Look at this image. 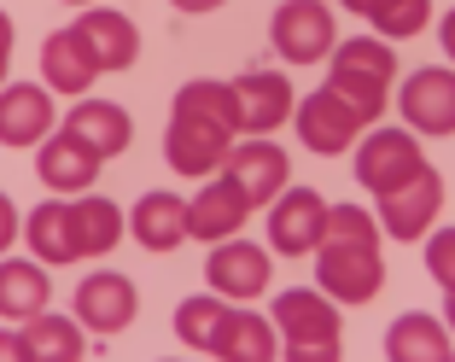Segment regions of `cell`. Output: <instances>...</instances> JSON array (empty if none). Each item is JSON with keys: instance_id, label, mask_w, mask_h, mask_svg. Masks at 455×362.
Instances as JSON below:
<instances>
[{"instance_id": "d4e9b609", "label": "cell", "mask_w": 455, "mask_h": 362, "mask_svg": "<svg viewBox=\"0 0 455 362\" xmlns=\"http://www.w3.org/2000/svg\"><path fill=\"white\" fill-rule=\"evenodd\" d=\"M18 345H24V362H82V327L70 322V316L41 310V316L24 322Z\"/></svg>"}, {"instance_id": "9a60e30c", "label": "cell", "mask_w": 455, "mask_h": 362, "mask_svg": "<svg viewBox=\"0 0 455 362\" xmlns=\"http://www.w3.org/2000/svg\"><path fill=\"white\" fill-rule=\"evenodd\" d=\"M268 322H275V334L286 345H327V339H339V310L322 293H281L275 310H268Z\"/></svg>"}, {"instance_id": "5b68a950", "label": "cell", "mask_w": 455, "mask_h": 362, "mask_svg": "<svg viewBox=\"0 0 455 362\" xmlns=\"http://www.w3.org/2000/svg\"><path fill=\"white\" fill-rule=\"evenodd\" d=\"M327 229V199L315 188H286L281 199L268 205V245L281 257H304L322 245Z\"/></svg>"}, {"instance_id": "e575fe53", "label": "cell", "mask_w": 455, "mask_h": 362, "mask_svg": "<svg viewBox=\"0 0 455 362\" xmlns=\"http://www.w3.org/2000/svg\"><path fill=\"white\" fill-rule=\"evenodd\" d=\"M18 240V205L0 193V257H6V245Z\"/></svg>"}, {"instance_id": "f1b7e54d", "label": "cell", "mask_w": 455, "mask_h": 362, "mask_svg": "<svg viewBox=\"0 0 455 362\" xmlns=\"http://www.w3.org/2000/svg\"><path fill=\"white\" fill-rule=\"evenodd\" d=\"M368 24L379 41H409L432 24V0H374L368 6Z\"/></svg>"}, {"instance_id": "60d3db41", "label": "cell", "mask_w": 455, "mask_h": 362, "mask_svg": "<svg viewBox=\"0 0 455 362\" xmlns=\"http://www.w3.org/2000/svg\"><path fill=\"white\" fill-rule=\"evenodd\" d=\"M339 6H345V12H362V18H368V6H374V0H339Z\"/></svg>"}, {"instance_id": "d6a6232c", "label": "cell", "mask_w": 455, "mask_h": 362, "mask_svg": "<svg viewBox=\"0 0 455 362\" xmlns=\"http://www.w3.org/2000/svg\"><path fill=\"white\" fill-rule=\"evenodd\" d=\"M427 269H432V281H438L443 293H455V229H438V234H432Z\"/></svg>"}, {"instance_id": "74e56055", "label": "cell", "mask_w": 455, "mask_h": 362, "mask_svg": "<svg viewBox=\"0 0 455 362\" xmlns=\"http://www.w3.org/2000/svg\"><path fill=\"white\" fill-rule=\"evenodd\" d=\"M438 41H443V53L455 59V6H450V12H443V24H438Z\"/></svg>"}, {"instance_id": "ba28073f", "label": "cell", "mask_w": 455, "mask_h": 362, "mask_svg": "<svg viewBox=\"0 0 455 362\" xmlns=\"http://www.w3.org/2000/svg\"><path fill=\"white\" fill-rule=\"evenodd\" d=\"M438 205H443V181L438 170H420L415 181H403L397 193H379V234H391V240H420V234L438 222Z\"/></svg>"}, {"instance_id": "d590c367", "label": "cell", "mask_w": 455, "mask_h": 362, "mask_svg": "<svg viewBox=\"0 0 455 362\" xmlns=\"http://www.w3.org/2000/svg\"><path fill=\"white\" fill-rule=\"evenodd\" d=\"M6 65H12V18L0 12V82H6Z\"/></svg>"}, {"instance_id": "e0dca14e", "label": "cell", "mask_w": 455, "mask_h": 362, "mask_svg": "<svg viewBox=\"0 0 455 362\" xmlns=\"http://www.w3.org/2000/svg\"><path fill=\"white\" fill-rule=\"evenodd\" d=\"M65 134H76L82 147L106 164V158H117V152H129L134 123H129V111L111 106V100H76V106H70V117H65Z\"/></svg>"}, {"instance_id": "6da1fadb", "label": "cell", "mask_w": 455, "mask_h": 362, "mask_svg": "<svg viewBox=\"0 0 455 362\" xmlns=\"http://www.w3.org/2000/svg\"><path fill=\"white\" fill-rule=\"evenodd\" d=\"M315 281H322V298H333V304H368V298L386 286L379 245L322 240L315 245Z\"/></svg>"}, {"instance_id": "836d02e7", "label": "cell", "mask_w": 455, "mask_h": 362, "mask_svg": "<svg viewBox=\"0 0 455 362\" xmlns=\"http://www.w3.org/2000/svg\"><path fill=\"white\" fill-rule=\"evenodd\" d=\"M286 362H339V339H327V345H286Z\"/></svg>"}, {"instance_id": "44dd1931", "label": "cell", "mask_w": 455, "mask_h": 362, "mask_svg": "<svg viewBox=\"0 0 455 362\" xmlns=\"http://www.w3.org/2000/svg\"><path fill=\"white\" fill-rule=\"evenodd\" d=\"M123 222H129V234L147 252H175V245L188 240V199L181 193H147Z\"/></svg>"}, {"instance_id": "9c48e42d", "label": "cell", "mask_w": 455, "mask_h": 362, "mask_svg": "<svg viewBox=\"0 0 455 362\" xmlns=\"http://www.w3.org/2000/svg\"><path fill=\"white\" fill-rule=\"evenodd\" d=\"M292 129H298V141H304L309 152L339 158V152H350V141L362 134V117L345 106V100H333V88H315V94H304V106H292Z\"/></svg>"}, {"instance_id": "d6986e66", "label": "cell", "mask_w": 455, "mask_h": 362, "mask_svg": "<svg viewBox=\"0 0 455 362\" xmlns=\"http://www.w3.org/2000/svg\"><path fill=\"white\" fill-rule=\"evenodd\" d=\"M70 29L88 41V53H94L100 76H106V70H129L134 53H140V29H134L123 12H106V6H88V12H82Z\"/></svg>"}, {"instance_id": "8d00e7d4", "label": "cell", "mask_w": 455, "mask_h": 362, "mask_svg": "<svg viewBox=\"0 0 455 362\" xmlns=\"http://www.w3.org/2000/svg\"><path fill=\"white\" fill-rule=\"evenodd\" d=\"M0 362H24V345H18L12 327H0Z\"/></svg>"}, {"instance_id": "2e32d148", "label": "cell", "mask_w": 455, "mask_h": 362, "mask_svg": "<svg viewBox=\"0 0 455 362\" xmlns=\"http://www.w3.org/2000/svg\"><path fill=\"white\" fill-rule=\"evenodd\" d=\"M204 275H211L216 298H257L268 286V252L251 240H222L204 263Z\"/></svg>"}, {"instance_id": "ab89813d", "label": "cell", "mask_w": 455, "mask_h": 362, "mask_svg": "<svg viewBox=\"0 0 455 362\" xmlns=\"http://www.w3.org/2000/svg\"><path fill=\"white\" fill-rule=\"evenodd\" d=\"M443 327H450V334H455V293L443 298Z\"/></svg>"}, {"instance_id": "4fadbf2b", "label": "cell", "mask_w": 455, "mask_h": 362, "mask_svg": "<svg viewBox=\"0 0 455 362\" xmlns=\"http://www.w3.org/2000/svg\"><path fill=\"white\" fill-rule=\"evenodd\" d=\"M228 147H234V129H216V123H181V117H170V134H164V158H170L175 175H211V170H222Z\"/></svg>"}, {"instance_id": "ffe728a7", "label": "cell", "mask_w": 455, "mask_h": 362, "mask_svg": "<svg viewBox=\"0 0 455 362\" xmlns=\"http://www.w3.org/2000/svg\"><path fill=\"white\" fill-rule=\"evenodd\" d=\"M41 76H47V94H88L94 88V76H100V65H94V53H88V41L76 36V29H53V36L41 41Z\"/></svg>"}, {"instance_id": "ac0fdd59", "label": "cell", "mask_w": 455, "mask_h": 362, "mask_svg": "<svg viewBox=\"0 0 455 362\" xmlns=\"http://www.w3.org/2000/svg\"><path fill=\"white\" fill-rule=\"evenodd\" d=\"M24 240H29V252H36L41 269L76 263V257H82V240H76V211H70V199L36 205V211L24 216Z\"/></svg>"}, {"instance_id": "f35d334b", "label": "cell", "mask_w": 455, "mask_h": 362, "mask_svg": "<svg viewBox=\"0 0 455 362\" xmlns=\"http://www.w3.org/2000/svg\"><path fill=\"white\" fill-rule=\"evenodd\" d=\"M175 12H216V6H228V0H170Z\"/></svg>"}, {"instance_id": "7402d4cb", "label": "cell", "mask_w": 455, "mask_h": 362, "mask_svg": "<svg viewBox=\"0 0 455 362\" xmlns=\"http://www.w3.org/2000/svg\"><path fill=\"white\" fill-rule=\"evenodd\" d=\"M53 298V281L36 257H0V316L6 322H29Z\"/></svg>"}, {"instance_id": "1f68e13d", "label": "cell", "mask_w": 455, "mask_h": 362, "mask_svg": "<svg viewBox=\"0 0 455 362\" xmlns=\"http://www.w3.org/2000/svg\"><path fill=\"white\" fill-rule=\"evenodd\" d=\"M322 240H350V245H379V222L362 205H327Z\"/></svg>"}, {"instance_id": "7bdbcfd3", "label": "cell", "mask_w": 455, "mask_h": 362, "mask_svg": "<svg viewBox=\"0 0 455 362\" xmlns=\"http://www.w3.org/2000/svg\"><path fill=\"white\" fill-rule=\"evenodd\" d=\"M450 362H455V357H450Z\"/></svg>"}, {"instance_id": "f546056e", "label": "cell", "mask_w": 455, "mask_h": 362, "mask_svg": "<svg viewBox=\"0 0 455 362\" xmlns=\"http://www.w3.org/2000/svg\"><path fill=\"white\" fill-rule=\"evenodd\" d=\"M327 88H333V100H345V106L362 117V129H368V123L386 111V100H391V82H374V76H362V70H333Z\"/></svg>"}, {"instance_id": "b9f144b4", "label": "cell", "mask_w": 455, "mask_h": 362, "mask_svg": "<svg viewBox=\"0 0 455 362\" xmlns=\"http://www.w3.org/2000/svg\"><path fill=\"white\" fill-rule=\"evenodd\" d=\"M65 6H94V0H65Z\"/></svg>"}, {"instance_id": "277c9868", "label": "cell", "mask_w": 455, "mask_h": 362, "mask_svg": "<svg viewBox=\"0 0 455 362\" xmlns=\"http://www.w3.org/2000/svg\"><path fill=\"white\" fill-rule=\"evenodd\" d=\"M222 175L245 193V205L257 211V205H275L286 193V181H292V158H286V147H275L268 134H251V141H240V147H228Z\"/></svg>"}, {"instance_id": "484cf974", "label": "cell", "mask_w": 455, "mask_h": 362, "mask_svg": "<svg viewBox=\"0 0 455 362\" xmlns=\"http://www.w3.org/2000/svg\"><path fill=\"white\" fill-rule=\"evenodd\" d=\"M70 211H76V240H82V257H106V252H117V240L129 234L123 211H117L111 199H100V193H76V199H70Z\"/></svg>"}, {"instance_id": "cb8c5ba5", "label": "cell", "mask_w": 455, "mask_h": 362, "mask_svg": "<svg viewBox=\"0 0 455 362\" xmlns=\"http://www.w3.org/2000/svg\"><path fill=\"white\" fill-rule=\"evenodd\" d=\"M211 357L216 362H275L281 357V334H275V322L257 316V310H234Z\"/></svg>"}, {"instance_id": "603a6c76", "label": "cell", "mask_w": 455, "mask_h": 362, "mask_svg": "<svg viewBox=\"0 0 455 362\" xmlns=\"http://www.w3.org/2000/svg\"><path fill=\"white\" fill-rule=\"evenodd\" d=\"M450 327L427 310H409L403 322L386 327V362H450Z\"/></svg>"}, {"instance_id": "4316f807", "label": "cell", "mask_w": 455, "mask_h": 362, "mask_svg": "<svg viewBox=\"0 0 455 362\" xmlns=\"http://www.w3.org/2000/svg\"><path fill=\"white\" fill-rule=\"evenodd\" d=\"M170 117H181V123H216V129L240 134V106H234V88H228V82H188V88H175Z\"/></svg>"}, {"instance_id": "3957f363", "label": "cell", "mask_w": 455, "mask_h": 362, "mask_svg": "<svg viewBox=\"0 0 455 362\" xmlns=\"http://www.w3.org/2000/svg\"><path fill=\"white\" fill-rule=\"evenodd\" d=\"M268 41H275V53L286 65H315V59H327L339 47L333 6L327 0H286L275 12V24H268Z\"/></svg>"}, {"instance_id": "8992f818", "label": "cell", "mask_w": 455, "mask_h": 362, "mask_svg": "<svg viewBox=\"0 0 455 362\" xmlns=\"http://www.w3.org/2000/svg\"><path fill=\"white\" fill-rule=\"evenodd\" d=\"M134 310H140V293H134L129 275H117V269L82 275V286H76V327H88V334H123V327L134 322Z\"/></svg>"}, {"instance_id": "7a4b0ae2", "label": "cell", "mask_w": 455, "mask_h": 362, "mask_svg": "<svg viewBox=\"0 0 455 362\" xmlns=\"http://www.w3.org/2000/svg\"><path fill=\"white\" fill-rule=\"evenodd\" d=\"M427 170V158H420V134L409 129H374V134H362V147H356V181L368 193H397L403 181H415V175Z\"/></svg>"}, {"instance_id": "4dcf8cb0", "label": "cell", "mask_w": 455, "mask_h": 362, "mask_svg": "<svg viewBox=\"0 0 455 362\" xmlns=\"http://www.w3.org/2000/svg\"><path fill=\"white\" fill-rule=\"evenodd\" d=\"M333 70H362V76H374V82H391L397 76V59H391V41H339L333 53Z\"/></svg>"}, {"instance_id": "7c38bea8", "label": "cell", "mask_w": 455, "mask_h": 362, "mask_svg": "<svg viewBox=\"0 0 455 362\" xmlns=\"http://www.w3.org/2000/svg\"><path fill=\"white\" fill-rule=\"evenodd\" d=\"M251 222V205H245V193L234 188V181H204V193L199 199H188V240H204V245H222V240H234V234Z\"/></svg>"}, {"instance_id": "5bb4252c", "label": "cell", "mask_w": 455, "mask_h": 362, "mask_svg": "<svg viewBox=\"0 0 455 362\" xmlns=\"http://www.w3.org/2000/svg\"><path fill=\"white\" fill-rule=\"evenodd\" d=\"M36 175L59 193V199H70V193H88V188L100 181V158L82 147L76 134L59 129V134H47V141H41V152H36Z\"/></svg>"}, {"instance_id": "83f0119b", "label": "cell", "mask_w": 455, "mask_h": 362, "mask_svg": "<svg viewBox=\"0 0 455 362\" xmlns=\"http://www.w3.org/2000/svg\"><path fill=\"white\" fill-rule=\"evenodd\" d=\"M228 316H234V310H228L216 293L181 298V304H175V339H181L188 350H204V357H211L216 339H222V327H228Z\"/></svg>"}, {"instance_id": "30bf717a", "label": "cell", "mask_w": 455, "mask_h": 362, "mask_svg": "<svg viewBox=\"0 0 455 362\" xmlns=\"http://www.w3.org/2000/svg\"><path fill=\"white\" fill-rule=\"evenodd\" d=\"M53 134V94L36 82H0V147H41Z\"/></svg>"}, {"instance_id": "8fae6325", "label": "cell", "mask_w": 455, "mask_h": 362, "mask_svg": "<svg viewBox=\"0 0 455 362\" xmlns=\"http://www.w3.org/2000/svg\"><path fill=\"white\" fill-rule=\"evenodd\" d=\"M234 88V106H240V134H275L286 117H292V82L281 70H245Z\"/></svg>"}, {"instance_id": "52a82bcc", "label": "cell", "mask_w": 455, "mask_h": 362, "mask_svg": "<svg viewBox=\"0 0 455 362\" xmlns=\"http://www.w3.org/2000/svg\"><path fill=\"white\" fill-rule=\"evenodd\" d=\"M397 111L409 123V134H455V70L427 65L403 82Z\"/></svg>"}]
</instances>
